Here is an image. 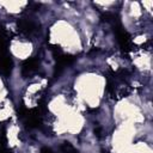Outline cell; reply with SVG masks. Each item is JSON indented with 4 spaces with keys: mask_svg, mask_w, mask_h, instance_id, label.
Here are the masks:
<instances>
[{
    "mask_svg": "<svg viewBox=\"0 0 153 153\" xmlns=\"http://www.w3.org/2000/svg\"><path fill=\"white\" fill-rule=\"evenodd\" d=\"M12 68V61L10 56L1 55L0 56V73L2 74H8Z\"/></svg>",
    "mask_w": 153,
    "mask_h": 153,
    "instance_id": "3957f363",
    "label": "cell"
},
{
    "mask_svg": "<svg viewBox=\"0 0 153 153\" xmlns=\"http://www.w3.org/2000/svg\"><path fill=\"white\" fill-rule=\"evenodd\" d=\"M18 26H19V30H20L24 35H26V36L32 35V33L37 30L36 23L32 22V20H30L29 18H23L22 20H19V22H18Z\"/></svg>",
    "mask_w": 153,
    "mask_h": 153,
    "instance_id": "6da1fadb",
    "label": "cell"
},
{
    "mask_svg": "<svg viewBox=\"0 0 153 153\" xmlns=\"http://www.w3.org/2000/svg\"><path fill=\"white\" fill-rule=\"evenodd\" d=\"M42 153H78V152H76L71 145L65 143V145L60 146V148H59L57 152H53L50 148H43V149H42Z\"/></svg>",
    "mask_w": 153,
    "mask_h": 153,
    "instance_id": "277c9868",
    "label": "cell"
},
{
    "mask_svg": "<svg viewBox=\"0 0 153 153\" xmlns=\"http://www.w3.org/2000/svg\"><path fill=\"white\" fill-rule=\"evenodd\" d=\"M0 153H10V152H6V151H2V149H0Z\"/></svg>",
    "mask_w": 153,
    "mask_h": 153,
    "instance_id": "8992f818",
    "label": "cell"
},
{
    "mask_svg": "<svg viewBox=\"0 0 153 153\" xmlns=\"http://www.w3.org/2000/svg\"><path fill=\"white\" fill-rule=\"evenodd\" d=\"M5 47H6V44H5V35L0 31V56L4 55V53H5Z\"/></svg>",
    "mask_w": 153,
    "mask_h": 153,
    "instance_id": "5b68a950",
    "label": "cell"
},
{
    "mask_svg": "<svg viewBox=\"0 0 153 153\" xmlns=\"http://www.w3.org/2000/svg\"><path fill=\"white\" fill-rule=\"evenodd\" d=\"M38 65H39V61H37V59H30V60H27L23 65V73L26 74V75L32 74L33 72L37 71Z\"/></svg>",
    "mask_w": 153,
    "mask_h": 153,
    "instance_id": "7a4b0ae2",
    "label": "cell"
}]
</instances>
